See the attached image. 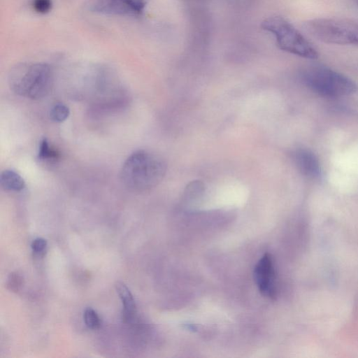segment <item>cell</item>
<instances>
[{
    "label": "cell",
    "mask_w": 358,
    "mask_h": 358,
    "mask_svg": "<svg viewBox=\"0 0 358 358\" xmlns=\"http://www.w3.org/2000/svg\"><path fill=\"white\" fill-rule=\"evenodd\" d=\"M10 90L20 96L37 100L47 96L52 88V68L45 63H20L9 71Z\"/></svg>",
    "instance_id": "7a4b0ae2"
},
{
    "label": "cell",
    "mask_w": 358,
    "mask_h": 358,
    "mask_svg": "<svg viewBox=\"0 0 358 358\" xmlns=\"http://www.w3.org/2000/svg\"><path fill=\"white\" fill-rule=\"evenodd\" d=\"M166 170V163L159 155L147 150H138L124 161L120 178L129 189L143 192L158 185L164 177Z\"/></svg>",
    "instance_id": "6da1fadb"
},
{
    "label": "cell",
    "mask_w": 358,
    "mask_h": 358,
    "mask_svg": "<svg viewBox=\"0 0 358 358\" xmlns=\"http://www.w3.org/2000/svg\"><path fill=\"white\" fill-rule=\"evenodd\" d=\"M294 162L299 171L308 178L318 179L322 168L317 156L310 150L299 148L293 153Z\"/></svg>",
    "instance_id": "ba28073f"
},
{
    "label": "cell",
    "mask_w": 358,
    "mask_h": 358,
    "mask_svg": "<svg viewBox=\"0 0 358 358\" xmlns=\"http://www.w3.org/2000/svg\"><path fill=\"white\" fill-rule=\"evenodd\" d=\"M1 186L7 191L20 192L25 187V181L16 171L4 170L0 176Z\"/></svg>",
    "instance_id": "30bf717a"
},
{
    "label": "cell",
    "mask_w": 358,
    "mask_h": 358,
    "mask_svg": "<svg viewBox=\"0 0 358 358\" xmlns=\"http://www.w3.org/2000/svg\"><path fill=\"white\" fill-rule=\"evenodd\" d=\"M301 78L308 87L324 96L338 97L358 91V85L351 78L325 66L308 68Z\"/></svg>",
    "instance_id": "3957f363"
},
{
    "label": "cell",
    "mask_w": 358,
    "mask_h": 358,
    "mask_svg": "<svg viewBox=\"0 0 358 358\" xmlns=\"http://www.w3.org/2000/svg\"><path fill=\"white\" fill-rule=\"evenodd\" d=\"M254 278L257 286L263 296L271 299L276 297L273 262L268 253L264 254L256 264Z\"/></svg>",
    "instance_id": "52a82bcc"
},
{
    "label": "cell",
    "mask_w": 358,
    "mask_h": 358,
    "mask_svg": "<svg viewBox=\"0 0 358 358\" xmlns=\"http://www.w3.org/2000/svg\"><path fill=\"white\" fill-rule=\"evenodd\" d=\"M69 108L66 105L59 103L50 109V118L55 122H62L69 117Z\"/></svg>",
    "instance_id": "7c38bea8"
},
{
    "label": "cell",
    "mask_w": 358,
    "mask_h": 358,
    "mask_svg": "<svg viewBox=\"0 0 358 358\" xmlns=\"http://www.w3.org/2000/svg\"><path fill=\"white\" fill-rule=\"evenodd\" d=\"M133 1L145 6L148 0H133Z\"/></svg>",
    "instance_id": "e0dca14e"
},
{
    "label": "cell",
    "mask_w": 358,
    "mask_h": 358,
    "mask_svg": "<svg viewBox=\"0 0 358 358\" xmlns=\"http://www.w3.org/2000/svg\"><path fill=\"white\" fill-rule=\"evenodd\" d=\"M22 277L17 273H10L8 278V285L13 290H17L18 287L21 286Z\"/></svg>",
    "instance_id": "9a60e30c"
},
{
    "label": "cell",
    "mask_w": 358,
    "mask_h": 358,
    "mask_svg": "<svg viewBox=\"0 0 358 358\" xmlns=\"http://www.w3.org/2000/svg\"><path fill=\"white\" fill-rule=\"evenodd\" d=\"M84 321L86 326L92 329H98L101 322L96 312L92 308H87L84 312Z\"/></svg>",
    "instance_id": "4fadbf2b"
},
{
    "label": "cell",
    "mask_w": 358,
    "mask_h": 358,
    "mask_svg": "<svg viewBox=\"0 0 358 358\" xmlns=\"http://www.w3.org/2000/svg\"><path fill=\"white\" fill-rule=\"evenodd\" d=\"M262 26L274 35L281 50L306 59L318 57V53L312 44L283 17H269L262 22Z\"/></svg>",
    "instance_id": "277c9868"
},
{
    "label": "cell",
    "mask_w": 358,
    "mask_h": 358,
    "mask_svg": "<svg viewBox=\"0 0 358 358\" xmlns=\"http://www.w3.org/2000/svg\"><path fill=\"white\" fill-rule=\"evenodd\" d=\"M32 7L36 12L45 14L51 10L52 1V0H33Z\"/></svg>",
    "instance_id": "5bb4252c"
},
{
    "label": "cell",
    "mask_w": 358,
    "mask_h": 358,
    "mask_svg": "<svg viewBox=\"0 0 358 358\" xmlns=\"http://www.w3.org/2000/svg\"><path fill=\"white\" fill-rule=\"evenodd\" d=\"M38 157L43 161H55L58 159L59 153L46 138H43L39 143Z\"/></svg>",
    "instance_id": "8fae6325"
},
{
    "label": "cell",
    "mask_w": 358,
    "mask_h": 358,
    "mask_svg": "<svg viewBox=\"0 0 358 358\" xmlns=\"http://www.w3.org/2000/svg\"><path fill=\"white\" fill-rule=\"evenodd\" d=\"M47 245V241L43 238L34 239L31 243V248L35 252H42Z\"/></svg>",
    "instance_id": "2e32d148"
},
{
    "label": "cell",
    "mask_w": 358,
    "mask_h": 358,
    "mask_svg": "<svg viewBox=\"0 0 358 358\" xmlns=\"http://www.w3.org/2000/svg\"><path fill=\"white\" fill-rule=\"evenodd\" d=\"M85 8L92 13L119 16L141 15L145 6L133 0H87Z\"/></svg>",
    "instance_id": "8992f818"
},
{
    "label": "cell",
    "mask_w": 358,
    "mask_h": 358,
    "mask_svg": "<svg viewBox=\"0 0 358 358\" xmlns=\"http://www.w3.org/2000/svg\"><path fill=\"white\" fill-rule=\"evenodd\" d=\"M306 29L324 43L358 45V22L341 18H315L308 21Z\"/></svg>",
    "instance_id": "5b68a950"
},
{
    "label": "cell",
    "mask_w": 358,
    "mask_h": 358,
    "mask_svg": "<svg viewBox=\"0 0 358 358\" xmlns=\"http://www.w3.org/2000/svg\"><path fill=\"white\" fill-rule=\"evenodd\" d=\"M115 288L124 306L122 319L124 322H129L133 320L136 313L133 296L127 287L122 282H117Z\"/></svg>",
    "instance_id": "9c48e42d"
}]
</instances>
